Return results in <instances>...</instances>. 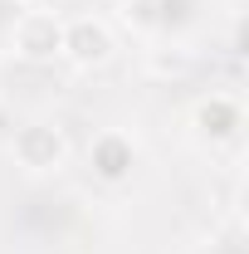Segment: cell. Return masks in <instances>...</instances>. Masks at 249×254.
<instances>
[{
	"label": "cell",
	"mask_w": 249,
	"mask_h": 254,
	"mask_svg": "<svg viewBox=\"0 0 249 254\" xmlns=\"http://www.w3.org/2000/svg\"><path fill=\"white\" fill-rule=\"evenodd\" d=\"M63 54L83 68H93L113 54V30L103 20H73V25H63Z\"/></svg>",
	"instance_id": "cell-3"
},
{
	"label": "cell",
	"mask_w": 249,
	"mask_h": 254,
	"mask_svg": "<svg viewBox=\"0 0 249 254\" xmlns=\"http://www.w3.org/2000/svg\"><path fill=\"white\" fill-rule=\"evenodd\" d=\"M123 20H127V25H137V30H152V25H156L152 0H127V5H123Z\"/></svg>",
	"instance_id": "cell-6"
},
{
	"label": "cell",
	"mask_w": 249,
	"mask_h": 254,
	"mask_svg": "<svg viewBox=\"0 0 249 254\" xmlns=\"http://www.w3.org/2000/svg\"><path fill=\"white\" fill-rule=\"evenodd\" d=\"M132 161H137V147L127 142L123 132H103V137H93V147H88V166H93L103 181L132 176Z\"/></svg>",
	"instance_id": "cell-4"
},
{
	"label": "cell",
	"mask_w": 249,
	"mask_h": 254,
	"mask_svg": "<svg viewBox=\"0 0 249 254\" xmlns=\"http://www.w3.org/2000/svg\"><path fill=\"white\" fill-rule=\"evenodd\" d=\"M63 132L49 123H30L15 132V161L25 166V171H54V166H63Z\"/></svg>",
	"instance_id": "cell-1"
},
{
	"label": "cell",
	"mask_w": 249,
	"mask_h": 254,
	"mask_svg": "<svg viewBox=\"0 0 249 254\" xmlns=\"http://www.w3.org/2000/svg\"><path fill=\"white\" fill-rule=\"evenodd\" d=\"M15 5H34V0H15Z\"/></svg>",
	"instance_id": "cell-7"
},
{
	"label": "cell",
	"mask_w": 249,
	"mask_h": 254,
	"mask_svg": "<svg viewBox=\"0 0 249 254\" xmlns=\"http://www.w3.org/2000/svg\"><path fill=\"white\" fill-rule=\"evenodd\" d=\"M195 127H200V137L225 142V137L240 127V108H235L230 98H210V103H200V108H195Z\"/></svg>",
	"instance_id": "cell-5"
},
{
	"label": "cell",
	"mask_w": 249,
	"mask_h": 254,
	"mask_svg": "<svg viewBox=\"0 0 249 254\" xmlns=\"http://www.w3.org/2000/svg\"><path fill=\"white\" fill-rule=\"evenodd\" d=\"M15 49L25 59H54V54H63V20L49 15V10H30L15 25Z\"/></svg>",
	"instance_id": "cell-2"
}]
</instances>
